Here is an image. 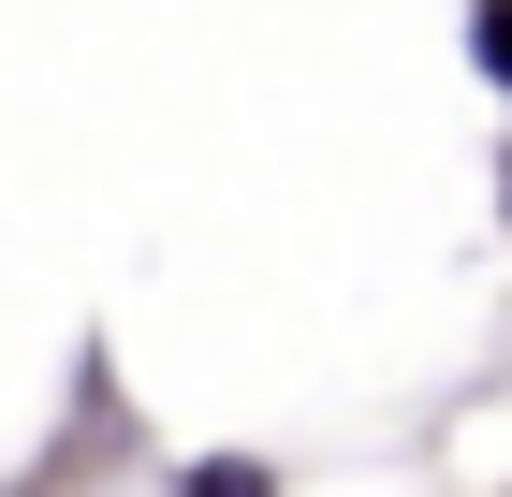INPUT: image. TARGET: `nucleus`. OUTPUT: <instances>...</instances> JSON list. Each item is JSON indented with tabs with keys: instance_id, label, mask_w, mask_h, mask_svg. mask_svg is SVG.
<instances>
[{
	"instance_id": "1",
	"label": "nucleus",
	"mask_w": 512,
	"mask_h": 497,
	"mask_svg": "<svg viewBox=\"0 0 512 497\" xmlns=\"http://www.w3.org/2000/svg\"><path fill=\"white\" fill-rule=\"evenodd\" d=\"M161 497H293V483H278V454H176Z\"/></svg>"
},
{
	"instance_id": "2",
	"label": "nucleus",
	"mask_w": 512,
	"mask_h": 497,
	"mask_svg": "<svg viewBox=\"0 0 512 497\" xmlns=\"http://www.w3.org/2000/svg\"><path fill=\"white\" fill-rule=\"evenodd\" d=\"M469 74L512 103V0H469Z\"/></svg>"
},
{
	"instance_id": "3",
	"label": "nucleus",
	"mask_w": 512,
	"mask_h": 497,
	"mask_svg": "<svg viewBox=\"0 0 512 497\" xmlns=\"http://www.w3.org/2000/svg\"><path fill=\"white\" fill-rule=\"evenodd\" d=\"M498 234H512V147H498Z\"/></svg>"
}]
</instances>
